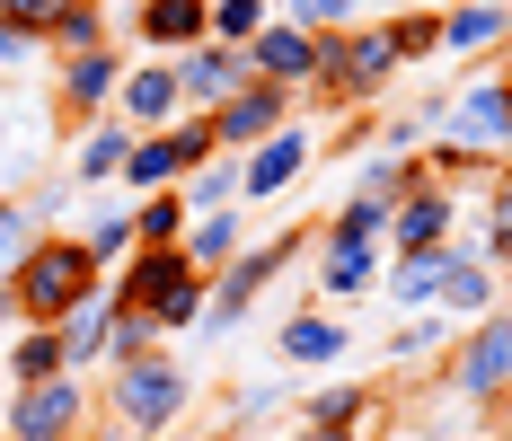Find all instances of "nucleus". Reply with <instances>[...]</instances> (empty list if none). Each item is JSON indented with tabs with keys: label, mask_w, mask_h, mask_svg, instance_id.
Instances as JSON below:
<instances>
[{
	"label": "nucleus",
	"mask_w": 512,
	"mask_h": 441,
	"mask_svg": "<svg viewBox=\"0 0 512 441\" xmlns=\"http://www.w3.org/2000/svg\"><path fill=\"white\" fill-rule=\"evenodd\" d=\"M98 283H106V274L80 256V239H71V230H45V239H36L18 265H9V283H0V309H9L18 327H62V318H71L80 300L98 292Z\"/></svg>",
	"instance_id": "obj_1"
},
{
	"label": "nucleus",
	"mask_w": 512,
	"mask_h": 441,
	"mask_svg": "<svg viewBox=\"0 0 512 441\" xmlns=\"http://www.w3.org/2000/svg\"><path fill=\"white\" fill-rule=\"evenodd\" d=\"M309 247H318V230H309V221H283L274 239H248L230 265H221V274H212V292H204V327H212V336H230V327L248 318L256 300L283 283V265H301Z\"/></svg>",
	"instance_id": "obj_2"
},
{
	"label": "nucleus",
	"mask_w": 512,
	"mask_h": 441,
	"mask_svg": "<svg viewBox=\"0 0 512 441\" xmlns=\"http://www.w3.org/2000/svg\"><path fill=\"white\" fill-rule=\"evenodd\" d=\"M98 415H106V424H133V433H151V441H168L186 415H195V380H186L168 353L124 362V371H106V380H98Z\"/></svg>",
	"instance_id": "obj_3"
},
{
	"label": "nucleus",
	"mask_w": 512,
	"mask_h": 441,
	"mask_svg": "<svg viewBox=\"0 0 512 441\" xmlns=\"http://www.w3.org/2000/svg\"><path fill=\"white\" fill-rule=\"evenodd\" d=\"M433 142L477 150V159H512V71H468L451 98L433 106Z\"/></svg>",
	"instance_id": "obj_4"
},
{
	"label": "nucleus",
	"mask_w": 512,
	"mask_h": 441,
	"mask_svg": "<svg viewBox=\"0 0 512 441\" xmlns=\"http://www.w3.org/2000/svg\"><path fill=\"white\" fill-rule=\"evenodd\" d=\"M442 389L460 406H512V309L504 300L460 327V344L442 353Z\"/></svg>",
	"instance_id": "obj_5"
},
{
	"label": "nucleus",
	"mask_w": 512,
	"mask_h": 441,
	"mask_svg": "<svg viewBox=\"0 0 512 441\" xmlns=\"http://www.w3.org/2000/svg\"><path fill=\"white\" fill-rule=\"evenodd\" d=\"M89 424H98V380H80V371L0 397V441H80Z\"/></svg>",
	"instance_id": "obj_6"
},
{
	"label": "nucleus",
	"mask_w": 512,
	"mask_h": 441,
	"mask_svg": "<svg viewBox=\"0 0 512 441\" xmlns=\"http://www.w3.org/2000/svg\"><path fill=\"white\" fill-rule=\"evenodd\" d=\"M124 45H98V53H53V124L62 133H80V124H98L115 115V80H124Z\"/></svg>",
	"instance_id": "obj_7"
},
{
	"label": "nucleus",
	"mask_w": 512,
	"mask_h": 441,
	"mask_svg": "<svg viewBox=\"0 0 512 441\" xmlns=\"http://www.w3.org/2000/svg\"><path fill=\"white\" fill-rule=\"evenodd\" d=\"M309 159H318V133L309 124H283V133H265L256 150H239V203H274L292 195L309 177Z\"/></svg>",
	"instance_id": "obj_8"
},
{
	"label": "nucleus",
	"mask_w": 512,
	"mask_h": 441,
	"mask_svg": "<svg viewBox=\"0 0 512 441\" xmlns=\"http://www.w3.org/2000/svg\"><path fill=\"white\" fill-rule=\"evenodd\" d=\"M177 115H186L177 71L151 62V53H142V62H124V80H115V124H124V133H168Z\"/></svg>",
	"instance_id": "obj_9"
},
{
	"label": "nucleus",
	"mask_w": 512,
	"mask_h": 441,
	"mask_svg": "<svg viewBox=\"0 0 512 441\" xmlns=\"http://www.w3.org/2000/svg\"><path fill=\"white\" fill-rule=\"evenodd\" d=\"M168 71H177L186 115H212V106H230L239 89H248V53H230V45H186Z\"/></svg>",
	"instance_id": "obj_10"
},
{
	"label": "nucleus",
	"mask_w": 512,
	"mask_h": 441,
	"mask_svg": "<svg viewBox=\"0 0 512 441\" xmlns=\"http://www.w3.org/2000/svg\"><path fill=\"white\" fill-rule=\"evenodd\" d=\"M283 124H301V115H292V89H265V80H248L230 106H212V142L230 150V159L256 150L265 133H283Z\"/></svg>",
	"instance_id": "obj_11"
},
{
	"label": "nucleus",
	"mask_w": 512,
	"mask_h": 441,
	"mask_svg": "<svg viewBox=\"0 0 512 441\" xmlns=\"http://www.w3.org/2000/svg\"><path fill=\"white\" fill-rule=\"evenodd\" d=\"M512 45V0H442V62H504Z\"/></svg>",
	"instance_id": "obj_12"
},
{
	"label": "nucleus",
	"mask_w": 512,
	"mask_h": 441,
	"mask_svg": "<svg viewBox=\"0 0 512 441\" xmlns=\"http://www.w3.org/2000/svg\"><path fill=\"white\" fill-rule=\"evenodd\" d=\"M451 239H460V195H442V186L424 177V186L389 212V239H380V256H415V247H451Z\"/></svg>",
	"instance_id": "obj_13"
},
{
	"label": "nucleus",
	"mask_w": 512,
	"mask_h": 441,
	"mask_svg": "<svg viewBox=\"0 0 512 441\" xmlns=\"http://www.w3.org/2000/svg\"><path fill=\"white\" fill-rule=\"evenodd\" d=\"M124 150H133V133H124L115 115L80 124V133H71V150H62V177H71V195H115V177H124Z\"/></svg>",
	"instance_id": "obj_14"
},
{
	"label": "nucleus",
	"mask_w": 512,
	"mask_h": 441,
	"mask_svg": "<svg viewBox=\"0 0 512 441\" xmlns=\"http://www.w3.org/2000/svg\"><path fill=\"white\" fill-rule=\"evenodd\" d=\"M239 53H248V80H265V89H292V98H301L318 36H309V27H292V18H265V27H256Z\"/></svg>",
	"instance_id": "obj_15"
},
{
	"label": "nucleus",
	"mask_w": 512,
	"mask_h": 441,
	"mask_svg": "<svg viewBox=\"0 0 512 441\" xmlns=\"http://www.w3.org/2000/svg\"><path fill=\"white\" fill-rule=\"evenodd\" d=\"M495 283H504V274H495V265H486V256H477V239H451V265H442V283H433V309H442V318H486V309H495Z\"/></svg>",
	"instance_id": "obj_16"
},
{
	"label": "nucleus",
	"mask_w": 512,
	"mask_h": 441,
	"mask_svg": "<svg viewBox=\"0 0 512 441\" xmlns=\"http://www.w3.org/2000/svg\"><path fill=\"white\" fill-rule=\"evenodd\" d=\"M274 353H283L292 371H336V362L354 353V327H345L336 309H292L283 336H274Z\"/></svg>",
	"instance_id": "obj_17"
},
{
	"label": "nucleus",
	"mask_w": 512,
	"mask_h": 441,
	"mask_svg": "<svg viewBox=\"0 0 512 441\" xmlns=\"http://www.w3.org/2000/svg\"><path fill=\"white\" fill-rule=\"evenodd\" d=\"M177 274H195V265H186V256H177V247H133V256H124V265H115V274H106V300H115V309H124V318H142V309H151V300L168 292V283H177Z\"/></svg>",
	"instance_id": "obj_18"
},
{
	"label": "nucleus",
	"mask_w": 512,
	"mask_h": 441,
	"mask_svg": "<svg viewBox=\"0 0 512 441\" xmlns=\"http://www.w3.org/2000/svg\"><path fill=\"white\" fill-rule=\"evenodd\" d=\"M124 27H133V45L151 62H177L186 45H204V0H142Z\"/></svg>",
	"instance_id": "obj_19"
},
{
	"label": "nucleus",
	"mask_w": 512,
	"mask_h": 441,
	"mask_svg": "<svg viewBox=\"0 0 512 441\" xmlns=\"http://www.w3.org/2000/svg\"><path fill=\"white\" fill-rule=\"evenodd\" d=\"M371 415H380V389H371V380H327V389L301 397V424H309V433L362 441V433H371Z\"/></svg>",
	"instance_id": "obj_20"
},
{
	"label": "nucleus",
	"mask_w": 512,
	"mask_h": 441,
	"mask_svg": "<svg viewBox=\"0 0 512 441\" xmlns=\"http://www.w3.org/2000/svg\"><path fill=\"white\" fill-rule=\"evenodd\" d=\"M380 247H354V239H318V309H336V300H362L380 292Z\"/></svg>",
	"instance_id": "obj_21"
},
{
	"label": "nucleus",
	"mask_w": 512,
	"mask_h": 441,
	"mask_svg": "<svg viewBox=\"0 0 512 441\" xmlns=\"http://www.w3.org/2000/svg\"><path fill=\"white\" fill-rule=\"evenodd\" d=\"M53 336H62V362H71L80 380H89V371H106V336H115V300H106V283L80 300V309L53 327Z\"/></svg>",
	"instance_id": "obj_22"
},
{
	"label": "nucleus",
	"mask_w": 512,
	"mask_h": 441,
	"mask_svg": "<svg viewBox=\"0 0 512 441\" xmlns=\"http://www.w3.org/2000/svg\"><path fill=\"white\" fill-rule=\"evenodd\" d=\"M177 177H186V159H177V142L168 133H133V150H124V177H115V195H177Z\"/></svg>",
	"instance_id": "obj_23"
},
{
	"label": "nucleus",
	"mask_w": 512,
	"mask_h": 441,
	"mask_svg": "<svg viewBox=\"0 0 512 441\" xmlns=\"http://www.w3.org/2000/svg\"><path fill=\"white\" fill-rule=\"evenodd\" d=\"M415 186H424V159H389V150H362V159H354V186H345V195L371 203V212H398Z\"/></svg>",
	"instance_id": "obj_24"
},
{
	"label": "nucleus",
	"mask_w": 512,
	"mask_h": 441,
	"mask_svg": "<svg viewBox=\"0 0 512 441\" xmlns=\"http://www.w3.org/2000/svg\"><path fill=\"white\" fill-rule=\"evenodd\" d=\"M71 239H80V256H89L98 274H115V265L133 256V195H106L98 212H89V221L71 230Z\"/></svg>",
	"instance_id": "obj_25"
},
{
	"label": "nucleus",
	"mask_w": 512,
	"mask_h": 441,
	"mask_svg": "<svg viewBox=\"0 0 512 441\" xmlns=\"http://www.w3.org/2000/svg\"><path fill=\"white\" fill-rule=\"evenodd\" d=\"M451 247H415V256H389L380 265V300L389 309H433V283H442Z\"/></svg>",
	"instance_id": "obj_26"
},
{
	"label": "nucleus",
	"mask_w": 512,
	"mask_h": 441,
	"mask_svg": "<svg viewBox=\"0 0 512 441\" xmlns=\"http://www.w3.org/2000/svg\"><path fill=\"white\" fill-rule=\"evenodd\" d=\"M380 36H389V53H398V71H424V62H442V9L407 0V9L380 18Z\"/></svg>",
	"instance_id": "obj_27"
},
{
	"label": "nucleus",
	"mask_w": 512,
	"mask_h": 441,
	"mask_svg": "<svg viewBox=\"0 0 512 441\" xmlns=\"http://www.w3.org/2000/svg\"><path fill=\"white\" fill-rule=\"evenodd\" d=\"M239 247H248V221H239V212H204V221H186L177 256H186V265H195V274L212 283V274H221V265H230Z\"/></svg>",
	"instance_id": "obj_28"
},
{
	"label": "nucleus",
	"mask_w": 512,
	"mask_h": 441,
	"mask_svg": "<svg viewBox=\"0 0 512 441\" xmlns=\"http://www.w3.org/2000/svg\"><path fill=\"white\" fill-rule=\"evenodd\" d=\"M177 203H186V221H204V212H239V159H230V150H212L204 168L177 186Z\"/></svg>",
	"instance_id": "obj_29"
},
{
	"label": "nucleus",
	"mask_w": 512,
	"mask_h": 441,
	"mask_svg": "<svg viewBox=\"0 0 512 441\" xmlns=\"http://www.w3.org/2000/svg\"><path fill=\"white\" fill-rule=\"evenodd\" d=\"M71 362H62V336L53 327H18L9 336V389H27V380H62Z\"/></svg>",
	"instance_id": "obj_30"
},
{
	"label": "nucleus",
	"mask_w": 512,
	"mask_h": 441,
	"mask_svg": "<svg viewBox=\"0 0 512 441\" xmlns=\"http://www.w3.org/2000/svg\"><path fill=\"white\" fill-rule=\"evenodd\" d=\"M115 45V18H106V0H62V27H53L45 53H98Z\"/></svg>",
	"instance_id": "obj_31"
},
{
	"label": "nucleus",
	"mask_w": 512,
	"mask_h": 441,
	"mask_svg": "<svg viewBox=\"0 0 512 441\" xmlns=\"http://www.w3.org/2000/svg\"><path fill=\"white\" fill-rule=\"evenodd\" d=\"M204 292H212L204 274H177V283H168V292H159L142 318H151L159 336H186V327H204Z\"/></svg>",
	"instance_id": "obj_32"
},
{
	"label": "nucleus",
	"mask_w": 512,
	"mask_h": 441,
	"mask_svg": "<svg viewBox=\"0 0 512 441\" xmlns=\"http://www.w3.org/2000/svg\"><path fill=\"white\" fill-rule=\"evenodd\" d=\"M265 18H274V0H204V45H230V53H239Z\"/></svg>",
	"instance_id": "obj_33"
},
{
	"label": "nucleus",
	"mask_w": 512,
	"mask_h": 441,
	"mask_svg": "<svg viewBox=\"0 0 512 441\" xmlns=\"http://www.w3.org/2000/svg\"><path fill=\"white\" fill-rule=\"evenodd\" d=\"M186 239V203L177 195H142L133 203V247H177Z\"/></svg>",
	"instance_id": "obj_34"
},
{
	"label": "nucleus",
	"mask_w": 512,
	"mask_h": 441,
	"mask_svg": "<svg viewBox=\"0 0 512 441\" xmlns=\"http://www.w3.org/2000/svg\"><path fill=\"white\" fill-rule=\"evenodd\" d=\"M274 18H292V27H309V36H327V27H362L371 0H283Z\"/></svg>",
	"instance_id": "obj_35"
},
{
	"label": "nucleus",
	"mask_w": 512,
	"mask_h": 441,
	"mask_svg": "<svg viewBox=\"0 0 512 441\" xmlns=\"http://www.w3.org/2000/svg\"><path fill=\"white\" fill-rule=\"evenodd\" d=\"M151 353H168V336H159L151 318H124V309H115V336H106V371H124V362H151Z\"/></svg>",
	"instance_id": "obj_36"
},
{
	"label": "nucleus",
	"mask_w": 512,
	"mask_h": 441,
	"mask_svg": "<svg viewBox=\"0 0 512 441\" xmlns=\"http://www.w3.org/2000/svg\"><path fill=\"white\" fill-rule=\"evenodd\" d=\"M0 27H9V36H27V45L45 53L53 27H62V0H0Z\"/></svg>",
	"instance_id": "obj_37"
},
{
	"label": "nucleus",
	"mask_w": 512,
	"mask_h": 441,
	"mask_svg": "<svg viewBox=\"0 0 512 441\" xmlns=\"http://www.w3.org/2000/svg\"><path fill=\"white\" fill-rule=\"evenodd\" d=\"M318 239H354V247H380L389 239V212H371V203H336V212H327V230H318Z\"/></svg>",
	"instance_id": "obj_38"
},
{
	"label": "nucleus",
	"mask_w": 512,
	"mask_h": 441,
	"mask_svg": "<svg viewBox=\"0 0 512 441\" xmlns=\"http://www.w3.org/2000/svg\"><path fill=\"white\" fill-rule=\"evenodd\" d=\"M424 142H433V133H424V115H415V106H398V115L380 106V133H371V150H389V159H424Z\"/></svg>",
	"instance_id": "obj_39"
},
{
	"label": "nucleus",
	"mask_w": 512,
	"mask_h": 441,
	"mask_svg": "<svg viewBox=\"0 0 512 441\" xmlns=\"http://www.w3.org/2000/svg\"><path fill=\"white\" fill-rule=\"evenodd\" d=\"M36 239H45V230H36V212H27L18 195H0V283H9V265H18Z\"/></svg>",
	"instance_id": "obj_40"
},
{
	"label": "nucleus",
	"mask_w": 512,
	"mask_h": 441,
	"mask_svg": "<svg viewBox=\"0 0 512 441\" xmlns=\"http://www.w3.org/2000/svg\"><path fill=\"white\" fill-rule=\"evenodd\" d=\"M168 142H177V159H186V177L221 150V142H212V115H177V124H168ZM186 177H177V186H186Z\"/></svg>",
	"instance_id": "obj_41"
},
{
	"label": "nucleus",
	"mask_w": 512,
	"mask_h": 441,
	"mask_svg": "<svg viewBox=\"0 0 512 441\" xmlns=\"http://www.w3.org/2000/svg\"><path fill=\"white\" fill-rule=\"evenodd\" d=\"M415 353H442V318H398L389 327V362H415Z\"/></svg>",
	"instance_id": "obj_42"
},
{
	"label": "nucleus",
	"mask_w": 512,
	"mask_h": 441,
	"mask_svg": "<svg viewBox=\"0 0 512 441\" xmlns=\"http://www.w3.org/2000/svg\"><path fill=\"white\" fill-rule=\"evenodd\" d=\"M27 203V212H36V230H53V221H62V212H71V177H62V168H53V186L45 195H18Z\"/></svg>",
	"instance_id": "obj_43"
},
{
	"label": "nucleus",
	"mask_w": 512,
	"mask_h": 441,
	"mask_svg": "<svg viewBox=\"0 0 512 441\" xmlns=\"http://www.w3.org/2000/svg\"><path fill=\"white\" fill-rule=\"evenodd\" d=\"M477 230H512V159L495 168V186H486V221Z\"/></svg>",
	"instance_id": "obj_44"
},
{
	"label": "nucleus",
	"mask_w": 512,
	"mask_h": 441,
	"mask_svg": "<svg viewBox=\"0 0 512 441\" xmlns=\"http://www.w3.org/2000/svg\"><path fill=\"white\" fill-rule=\"evenodd\" d=\"M371 133H380V115H362V106H345V124H336V150L354 159V150H371Z\"/></svg>",
	"instance_id": "obj_45"
},
{
	"label": "nucleus",
	"mask_w": 512,
	"mask_h": 441,
	"mask_svg": "<svg viewBox=\"0 0 512 441\" xmlns=\"http://www.w3.org/2000/svg\"><path fill=\"white\" fill-rule=\"evenodd\" d=\"M18 62H36V45H27V36H9V27H0V71H18Z\"/></svg>",
	"instance_id": "obj_46"
},
{
	"label": "nucleus",
	"mask_w": 512,
	"mask_h": 441,
	"mask_svg": "<svg viewBox=\"0 0 512 441\" xmlns=\"http://www.w3.org/2000/svg\"><path fill=\"white\" fill-rule=\"evenodd\" d=\"M80 441H151V433H133V424H106V415H98V424H89Z\"/></svg>",
	"instance_id": "obj_47"
},
{
	"label": "nucleus",
	"mask_w": 512,
	"mask_h": 441,
	"mask_svg": "<svg viewBox=\"0 0 512 441\" xmlns=\"http://www.w3.org/2000/svg\"><path fill=\"white\" fill-rule=\"evenodd\" d=\"M292 441H345V433H309V424H301V433H292Z\"/></svg>",
	"instance_id": "obj_48"
},
{
	"label": "nucleus",
	"mask_w": 512,
	"mask_h": 441,
	"mask_svg": "<svg viewBox=\"0 0 512 441\" xmlns=\"http://www.w3.org/2000/svg\"><path fill=\"white\" fill-rule=\"evenodd\" d=\"M389 9H407V0H389ZM424 9H442V0H424Z\"/></svg>",
	"instance_id": "obj_49"
},
{
	"label": "nucleus",
	"mask_w": 512,
	"mask_h": 441,
	"mask_svg": "<svg viewBox=\"0 0 512 441\" xmlns=\"http://www.w3.org/2000/svg\"><path fill=\"white\" fill-rule=\"evenodd\" d=\"M504 71H512V45H504Z\"/></svg>",
	"instance_id": "obj_50"
}]
</instances>
